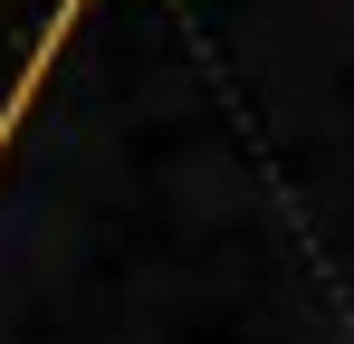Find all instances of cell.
<instances>
[{"label": "cell", "mask_w": 354, "mask_h": 344, "mask_svg": "<svg viewBox=\"0 0 354 344\" xmlns=\"http://www.w3.org/2000/svg\"><path fill=\"white\" fill-rule=\"evenodd\" d=\"M77 10H86V0H58V10H48V29H39V48H29V77H19V86H10V106H0V144H10V124L29 115V96H39V77H48V57L67 48V29H77Z\"/></svg>", "instance_id": "obj_1"}]
</instances>
